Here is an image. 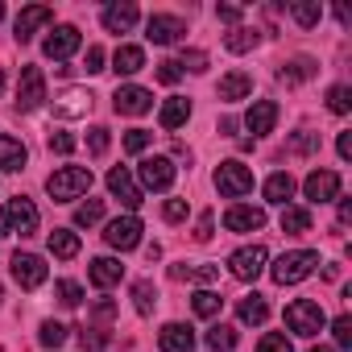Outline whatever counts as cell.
I'll return each instance as SVG.
<instances>
[{
  "instance_id": "cell-37",
  "label": "cell",
  "mask_w": 352,
  "mask_h": 352,
  "mask_svg": "<svg viewBox=\"0 0 352 352\" xmlns=\"http://www.w3.org/2000/svg\"><path fill=\"white\" fill-rule=\"evenodd\" d=\"M100 220H104V204H100V199H87V204L75 208V224H79V228H91V224H100Z\"/></svg>"
},
{
  "instance_id": "cell-14",
  "label": "cell",
  "mask_w": 352,
  "mask_h": 352,
  "mask_svg": "<svg viewBox=\"0 0 352 352\" xmlns=\"http://www.w3.org/2000/svg\"><path fill=\"white\" fill-rule=\"evenodd\" d=\"M5 216H9V232H13V236H34V232H38V208H34L25 195H17Z\"/></svg>"
},
{
  "instance_id": "cell-61",
  "label": "cell",
  "mask_w": 352,
  "mask_h": 352,
  "mask_svg": "<svg viewBox=\"0 0 352 352\" xmlns=\"http://www.w3.org/2000/svg\"><path fill=\"white\" fill-rule=\"evenodd\" d=\"M0 17H5V5H0Z\"/></svg>"
},
{
  "instance_id": "cell-2",
  "label": "cell",
  "mask_w": 352,
  "mask_h": 352,
  "mask_svg": "<svg viewBox=\"0 0 352 352\" xmlns=\"http://www.w3.org/2000/svg\"><path fill=\"white\" fill-rule=\"evenodd\" d=\"M315 265H319V253H311V249H294V253H282V257L270 265V274H274L278 286H294V282L311 278Z\"/></svg>"
},
{
  "instance_id": "cell-44",
  "label": "cell",
  "mask_w": 352,
  "mask_h": 352,
  "mask_svg": "<svg viewBox=\"0 0 352 352\" xmlns=\"http://www.w3.org/2000/svg\"><path fill=\"white\" fill-rule=\"evenodd\" d=\"M79 344H83V352H104V348H108L104 331H96V327H83V331H79Z\"/></svg>"
},
{
  "instance_id": "cell-6",
  "label": "cell",
  "mask_w": 352,
  "mask_h": 352,
  "mask_svg": "<svg viewBox=\"0 0 352 352\" xmlns=\"http://www.w3.org/2000/svg\"><path fill=\"white\" fill-rule=\"evenodd\" d=\"M46 104V75L42 67H25L21 71V83H17V108L21 112H34Z\"/></svg>"
},
{
  "instance_id": "cell-16",
  "label": "cell",
  "mask_w": 352,
  "mask_h": 352,
  "mask_svg": "<svg viewBox=\"0 0 352 352\" xmlns=\"http://www.w3.org/2000/svg\"><path fill=\"white\" fill-rule=\"evenodd\" d=\"M157 348L162 352H195V331L187 323H166L157 331Z\"/></svg>"
},
{
  "instance_id": "cell-55",
  "label": "cell",
  "mask_w": 352,
  "mask_h": 352,
  "mask_svg": "<svg viewBox=\"0 0 352 352\" xmlns=\"http://www.w3.org/2000/svg\"><path fill=\"white\" fill-rule=\"evenodd\" d=\"M220 17H224V21H241L245 9H241V5H220Z\"/></svg>"
},
{
  "instance_id": "cell-21",
  "label": "cell",
  "mask_w": 352,
  "mask_h": 352,
  "mask_svg": "<svg viewBox=\"0 0 352 352\" xmlns=\"http://www.w3.org/2000/svg\"><path fill=\"white\" fill-rule=\"evenodd\" d=\"M245 124H249V133H253V137L274 133V124H278V104H274V100H257V104L249 108Z\"/></svg>"
},
{
  "instance_id": "cell-40",
  "label": "cell",
  "mask_w": 352,
  "mask_h": 352,
  "mask_svg": "<svg viewBox=\"0 0 352 352\" xmlns=\"http://www.w3.org/2000/svg\"><path fill=\"white\" fill-rule=\"evenodd\" d=\"M108 145H112L108 129H104V124H96V129L87 133V149H91V157H104V153H108Z\"/></svg>"
},
{
  "instance_id": "cell-7",
  "label": "cell",
  "mask_w": 352,
  "mask_h": 352,
  "mask_svg": "<svg viewBox=\"0 0 352 352\" xmlns=\"http://www.w3.org/2000/svg\"><path fill=\"white\" fill-rule=\"evenodd\" d=\"M141 220L137 216H116L108 228H104V241L112 245V249H120V253H129V249H137L141 245Z\"/></svg>"
},
{
  "instance_id": "cell-4",
  "label": "cell",
  "mask_w": 352,
  "mask_h": 352,
  "mask_svg": "<svg viewBox=\"0 0 352 352\" xmlns=\"http://www.w3.org/2000/svg\"><path fill=\"white\" fill-rule=\"evenodd\" d=\"M216 187H220L224 199H241V195L253 191V170L245 162H220L216 166Z\"/></svg>"
},
{
  "instance_id": "cell-5",
  "label": "cell",
  "mask_w": 352,
  "mask_h": 352,
  "mask_svg": "<svg viewBox=\"0 0 352 352\" xmlns=\"http://www.w3.org/2000/svg\"><path fill=\"white\" fill-rule=\"evenodd\" d=\"M265 261H270L265 245H245V249H236V253L228 257V270H232V278H241V282H257L261 270H265Z\"/></svg>"
},
{
  "instance_id": "cell-10",
  "label": "cell",
  "mask_w": 352,
  "mask_h": 352,
  "mask_svg": "<svg viewBox=\"0 0 352 352\" xmlns=\"http://www.w3.org/2000/svg\"><path fill=\"white\" fill-rule=\"evenodd\" d=\"M302 191L311 204H331V199H340V174L336 170H311Z\"/></svg>"
},
{
  "instance_id": "cell-3",
  "label": "cell",
  "mask_w": 352,
  "mask_h": 352,
  "mask_svg": "<svg viewBox=\"0 0 352 352\" xmlns=\"http://www.w3.org/2000/svg\"><path fill=\"white\" fill-rule=\"evenodd\" d=\"M323 323H327V315H323V307L319 302H311V298H294L290 307H286V327L294 331V336H319L323 331Z\"/></svg>"
},
{
  "instance_id": "cell-42",
  "label": "cell",
  "mask_w": 352,
  "mask_h": 352,
  "mask_svg": "<svg viewBox=\"0 0 352 352\" xmlns=\"http://www.w3.org/2000/svg\"><path fill=\"white\" fill-rule=\"evenodd\" d=\"M38 336H42V344H46V348H58V344L67 340V327H63V323H54V319H46Z\"/></svg>"
},
{
  "instance_id": "cell-48",
  "label": "cell",
  "mask_w": 352,
  "mask_h": 352,
  "mask_svg": "<svg viewBox=\"0 0 352 352\" xmlns=\"http://www.w3.org/2000/svg\"><path fill=\"white\" fill-rule=\"evenodd\" d=\"M157 79H162L166 87H174V83H179V79H183V67H179V63H174V58H166V63H157Z\"/></svg>"
},
{
  "instance_id": "cell-17",
  "label": "cell",
  "mask_w": 352,
  "mask_h": 352,
  "mask_svg": "<svg viewBox=\"0 0 352 352\" xmlns=\"http://www.w3.org/2000/svg\"><path fill=\"white\" fill-rule=\"evenodd\" d=\"M91 91H83V87H67L63 96H54V116H63V120H71V116H87V108H91Z\"/></svg>"
},
{
  "instance_id": "cell-33",
  "label": "cell",
  "mask_w": 352,
  "mask_h": 352,
  "mask_svg": "<svg viewBox=\"0 0 352 352\" xmlns=\"http://www.w3.org/2000/svg\"><path fill=\"white\" fill-rule=\"evenodd\" d=\"M191 307H195V315H199V319H216V315H220V307H224V298H220L216 290H199V294L191 298Z\"/></svg>"
},
{
  "instance_id": "cell-26",
  "label": "cell",
  "mask_w": 352,
  "mask_h": 352,
  "mask_svg": "<svg viewBox=\"0 0 352 352\" xmlns=\"http://www.w3.org/2000/svg\"><path fill=\"white\" fill-rule=\"evenodd\" d=\"M145 67V50L141 46H120L116 54H112V71L116 75H137Z\"/></svg>"
},
{
  "instance_id": "cell-49",
  "label": "cell",
  "mask_w": 352,
  "mask_h": 352,
  "mask_svg": "<svg viewBox=\"0 0 352 352\" xmlns=\"http://www.w3.org/2000/svg\"><path fill=\"white\" fill-rule=\"evenodd\" d=\"M149 137H153V133H145V129H129V133H124V149H129V153H141V149L149 145Z\"/></svg>"
},
{
  "instance_id": "cell-27",
  "label": "cell",
  "mask_w": 352,
  "mask_h": 352,
  "mask_svg": "<svg viewBox=\"0 0 352 352\" xmlns=\"http://www.w3.org/2000/svg\"><path fill=\"white\" fill-rule=\"evenodd\" d=\"M290 195H294V179H290L286 170H278V174H270V179H265V199L270 204H282L286 208Z\"/></svg>"
},
{
  "instance_id": "cell-52",
  "label": "cell",
  "mask_w": 352,
  "mask_h": 352,
  "mask_svg": "<svg viewBox=\"0 0 352 352\" xmlns=\"http://www.w3.org/2000/svg\"><path fill=\"white\" fill-rule=\"evenodd\" d=\"M212 236H216V220H212V212H204L199 228H195V241H212Z\"/></svg>"
},
{
  "instance_id": "cell-47",
  "label": "cell",
  "mask_w": 352,
  "mask_h": 352,
  "mask_svg": "<svg viewBox=\"0 0 352 352\" xmlns=\"http://www.w3.org/2000/svg\"><path fill=\"white\" fill-rule=\"evenodd\" d=\"M331 336H336V344H340V348H352V319H348V315H340V319L331 323Z\"/></svg>"
},
{
  "instance_id": "cell-28",
  "label": "cell",
  "mask_w": 352,
  "mask_h": 352,
  "mask_svg": "<svg viewBox=\"0 0 352 352\" xmlns=\"http://www.w3.org/2000/svg\"><path fill=\"white\" fill-rule=\"evenodd\" d=\"M282 232H290V236H302V232H311V212H307V208H294V204H286V208H282Z\"/></svg>"
},
{
  "instance_id": "cell-45",
  "label": "cell",
  "mask_w": 352,
  "mask_h": 352,
  "mask_svg": "<svg viewBox=\"0 0 352 352\" xmlns=\"http://www.w3.org/2000/svg\"><path fill=\"white\" fill-rule=\"evenodd\" d=\"M174 63H179V67H187V71H208V54L204 50H183V58H174Z\"/></svg>"
},
{
  "instance_id": "cell-23",
  "label": "cell",
  "mask_w": 352,
  "mask_h": 352,
  "mask_svg": "<svg viewBox=\"0 0 352 352\" xmlns=\"http://www.w3.org/2000/svg\"><path fill=\"white\" fill-rule=\"evenodd\" d=\"M87 274H91V282H96L100 290H108V286H116V282L124 278V265H120L116 257H96Z\"/></svg>"
},
{
  "instance_id": "cell-25",
  "label": "cell",
  "mask_w": 352,
  "mask_h": 352,
  "mask_svg": "<svg viewBox=\"0 0 352 352\" xmlns=\"http://www.w3.org/2000/svg\"><path fill=\"white\" fill-rule=\"evenodd\" d=\"M30 153L17 137H0V170H25Z\"/></svg>"
},
{
  "instance_id": "cell-11",
  "label": "cell",
  "mask_w": 352,
  "mask_h": 352,
  "mask_svg": "<svg viewBox=\"0 0 352 352\" xmlns=\"http://www.w3.org/2000/svg\"><path fill=\"white\" fill-rule=\"evenodd\" d=\"M108 191H112L129 212H137V208L145 204V199H141V187L133 183V174H129L124 166H112V170H108Z\"/></svg>"
},
{
  "instance_id": "cell-36",
  "label": "cell",
  "mask_w": 352,
  "mask_h": 352,
  "mask_svg": "<svg viewBox=\"0 0 352 352\" xmlns=\"http://www.w3.org/2000/svg\"><path fill=\"white\" fill-rule=\"evenodd\" d=\"M290 13H294V21H298L302 30L319 25V17H323V9H319V5H311V0H294V5H290Z\"/></svg>"
},
{
  "instance_id": "cell-8",
  "label": "cell",
  "mask_w": 352,
  "mask_h": 352,
  "mask_svg": "<svg viewBox=\"0 0 352 352\" xmlns=\"http://www.w3.org/2000/svg\"><path fill=\"white\" fill-rule=\"evenodd\" d=\"M183 34H187V21H183V17H170V13H153L149 25H145V38H149L153 46H174Z\"/></svg>"
},
{
  "instance_id": "cell-34",
  "label": "cell",
  "mask_w": 352,
  "mask_h": 352,
  "mask_svg": "<svg viewBox=\"0 0 352 352\" xmlns=\"http://www.w3.org/2000/svg\"><path fill=\"white\" fill-rule=\"evenodd\" d=\"M208 348H212V352H232V348H236V327L216 323V327L208 331Z\"/></svg>"
},
{
  "instance_id": "cell-22",
  "label": "cell",
  "mask_w": 352,
  "mask_h": 352,
  "mask_svg": "<svg viewBox=\"0 0 352 352\" xmlns=\"http://www.w3.org/2000/svg\"><path fill=\"white\" fill-rule=\"evenodd\" d=\"M187 116H191V100L170 96V100L162 104V112H157V124L170 133V129H183V124H187Z\"/></svg>"
},
{
  "instance_id": "cell-32",
  "label": "cell",
  "mask_w": 352,
  "mask_h": 352,
  "mask_svg": "<svg viewBox=\"0 0 352 352\" xmlns=\"http://www.w3.org/2000/svg\"><path fill=\"white\" fill-rule=\"evenodd\" d=\"M257 38H261L257 30H249V25H236V30L224 38V46H228L232 54H245V50H253V46H257Z\"/></svg>"
},
{
  "instance_id": "cell-38",
  "label": "cell",
  "mask_w": 352,
  "mask_h": 352,
  "mask_svg": "<svg viewBox=\"0 0 352 352\" xmlns=\"http://www.w3.org/2000/svg\"><path fill=\"white\" fill-rule=\"evenodd\" d=\"M327 108H331L336 116H344V112H352V91H348L344 83H336V87L327 91Z\"/></svg>"
},
{
  "instance_id": "cell-29",
  "label": "cell",
  "mask_w": 352,
  "mask_h": 352,
  "mask_svg": "<svg viewBox=\"0 0 352 352\" xmlns=\"http://www.w3.org/2000/svg\"><path fill=\"white\" fill-rule=\"evenodd\" d=\"M50 253L63 257V261L79 257V236H75L71 228H54V232H50Z\"/></svg>"
},
{
  "instance_id": "cell-54",
  "label": "cell",
  "mask_w": 352,
  "mask_h": 352,
  "mask_svg": "<svg viewBox=\"0 0 352 352\" xmlns=\"http://www.w3.org/2000/svg\"><path fill=\"white\" fill-rule=\"evenodd\" d=\"M91 315H96V319H100V323H108V319H112V315H116V302H112V298H100V302H96V311H91Z\"/></svg>"
},
{
  "instance_id": "cell-60",
  "label": "cell",
  "mask_w": 352,
  "mask_h": 352,
  "mask_svg": "<svg viewBox=\"0 0 352 352\" xmlns=\"http://www.w3.org/2000/svg\"><path fill=\"white\" fill-rule=\"evenodd\" d=\"M311 352H331V348H311Z\"/></svg>"
},
{
  "instance_id": "cell-50",
  "label": "cell",
  "mask_w": 352,
  "mask_h": 352,
  "mask_svg": "<svg viewBox=\"0 0 352 352\" xmlns=\"http://www.w3.org/2000/svg\"><path fill=\"white\" fill-rule=\"evenodd\" d=\"M290 149H294V153H311V149H319V137H315V133H298V137L290 141Z\"/></svg>"
},
{
  "instance_id": "cell-15",
  "label": "cell",
  "mask_w": 352,
  "mask_h": 352,
  "mask_svg": "<svg viewBox=\"0 0 352 352\" xmlns=\"http://www.w3.org/2000/svg\"><path fill=\"white\" fill-rule=\"evenodd\" d=\"M13 278H17V286L38 290V286L46 282V261H42L38 253H17V257H13Z\"/></svg>"
},
{
  "instance_id": "cell-18",
  "label": "cell",
  "mask_w": 352,
  "mask_h": 352,
  "mask_svg": "<svg viewBox=\"0 0 352 352\" xmlns=\"http://www.w3.org/2000/svg\"><path fill=\"white\" fill-rule=\"evenodd\" d=\"M54 21V9L50 5H30V9H21V17H17V42H30L42 25H50Z\"/></svg>"
},
{
  "instance_id": "cell-12",
  "label": "cell",
  "mask_w": 352,
  "mask_h": 352,
  "mask_svg": "<svg viewBox=\"0 0 352 352\" xmlns=\"http://www.w3.org/2000/svg\"><path fill=\"white\" fill-rule=\"evenodd\" d=\"M174 162L170 157H145L141 162V183L149 187V191H170L174 187Z\"/></svg>"
},
{
  "instance_id": "cell-56",
  "label": "cell",
  "mask_w": 352,
  "mask_h": 352,
  "mask_svg": "<svg viewBox=\"0 0 352 352\" xmlns=\"http://www.w3.org/2000/svg\"><path fill=\"white\" fill-rule=\"evenodd\" d=\"M336 149H340V157L348 162V157H352V133H340V141H336Z\"/></svg>"
},
{
  "instance_id": "cell-57",
  "label": "cell",
  "mask_w": 352,
  "mask_h": 352,
  "mask_svg": "<svg viewBox=\"0 0 352 352\" xmlns=\"http://www.w3.org/2000/svg\"><path fill=\"white\" fill-rule=\"evenodd\" d=\"M348 220H352V204L344 199V204H340V224H348Z\"/></svg>"
},
{
  "instance_id": "cell-24",
  "label": "cell",
  "mask_w": 352,
  "mask_h": 352,
  "mask_svg": "<svg viewBox=\"0 0 352 352\" xmlns=\"http://www.w3.org/2000/svg\"><path fill=\"white\" fill-rule=\"evenodd\" d=\"M245 96H253V79L245 75V71H228L224 79H220V100H245Z\"/></svg>"
},
{
  "instance_id": "cell-59",
  "label": "cell",
  "mask_w": 352,
  "mask_h": 352,
  "mask_svg": "<svg viewBox=\"0 0 352 352\" xmlns=\"http://www.w3.org/2000/svg\"><path fill=\"white\" fill-rule=\"evenodd\" d=\"M0 91H5V71H0Z\"/></svg>"
},
{
  "instance_id": "cell-39",
  "label": "cell",
  "mask_w": 352,
  "mask_h": 352,
  "mask_svg": "<svg viewBox=\"0 0 352 352\" xmlns=\"http://www.w3.org/2000/svg\"><path fill=\"white\" fill-rule=\"evenodd\" d=\"M54 294H58V302H63V307H79V302H83V286H79V282H71V278H63V282L54 286Z\"/></svg>"
},
{
  "instance_id": "cell-35",
  "label": "cell",
  "mask_w": 352,
  "mask_h": 352,
  "mask_svg": "<svg viewBox=\"0 0 352 352\" xmlns=\"http://www.w3.org/2000/svg\"><path fill=\"white\" fill-rule=\"evenodd\" d=\"M315 75V58H294L290 67H282L278 71V79L282 83H302V79H311Z\"/></svg>"
},
{
  "instance_id": "cell-58",
  "label": "cell",
  "mask_w": 352,
  "mask_h": 352,
  "mask_svg": "<svg viewBox=\"0 0 352 352\" xmlns=\"http://www.w3.org/2000/svg\"><path fill=\"white\" fill-rule=\"evenodd\" d=\"M0 236H13V232H9V216H5V212H0Z\"/></svg>"
},
{
  "instance_id": "cell-46",
  "label": "cell",
  "mask_w": 352,
  "mask_h": 352,
  "mask_svg": "<svg viewBox=\"0 0 352 352\" xmlns=\"http://www.w3.org/2000/svg\"><path fill=\"white\" fill-rule=\"evenodd\" d=\"M187 212H191V208H187V199H166V204H162V216H166L170 224L187 220Z\"/></svg>"
},
{
  "instance_id": "cell-41",
  "label": "cell",
  "mask_w": 352,
  "mask_h": 352,
  "mask_svg": "<svg viewBox=\"0 0 352 352\" xmlns=\"http://www.w3.org/2000/svg\"><path fill=\"white\" fill-rule=\"evenodd\" d=\"M153 298H157V294H153V286H149V282H133V302H137V311H141V315H149V311H153Z\"/></svg>"
},
{
  "instance_id": "cell-53",
  "label": "cell",
  "mask_w": 352,
  "mask_h": 352,
  "mask_svg": "<svg viewBox=\"0 0 352 352\" xmlns=\"http://www.w3.org/2000/svg\"><path fill=\"white\" fill-rule=\"evenodd\" d=\"M96 71H104V50L87 46V75H96Z\"/></svg>"
},
{
  "instance_id": "cell-51",
  "label": "cell",
  "mask_w": 352,
  "mask_h": 352,
  "mask_svg": "<svg viewBox=\"0 0 352 352\" xmlns=\"http://www.w3.org/2000/svg\"><path fill=\"white\" fill-rule=\"evenodd\" d=\"M50 149L54 153H71L75 149V137L71 133H50Z\"/></svg>"
},
{
  "instance_id": "cell-43",
  "label": "cell",
  "mask_w": 352,
  "mask_h": 352,
  "mask_svg": "<svg viewBox=\"0 0 352 352\" xmlns=\"http://www.w3.org/2000/svg\"><path fill=\"white\" fill-rule=\"evenodd\" d=\"M257 352H294V348H290V340L282 331H265L261 344H257Z\"/></svg>"
},
{
  "instance_id": "cell-13",
  "label": "cell",
  "mask_w": 352,
  "mask_h": 352,
  "mask_svg": "<svg viewBox=\"0 0 352 352\" xmlns=\"http://www.w3.org/2000/svg\"><path fill=\"white\" fill-rule=\"evenodd\" d=\"M112 108L120 112V116H145L149 108H153V96L145 91V87H116V96H112Z\"/></svg>"
},
{
  "instance_id": "cell-31",
  "label": "cell",
  "mask_w": 352,
  "mask_h": 352,
  "mask_svg": "<svg viewBox=\"0 0 352 352\" xmlns=\"http://www.w3.org/2000/svg\"><path fill=\"white\" fill-rule=\"evenodd\" d=\"M170 278H191V282H216L220 278V265H174L170 270Z\"/></svg>"
},
{
  "instance_id": "cell-62",
  "label": "cell",
  "mask_w": 352,
  "mask_h": 352,
  "mask_svg": "<svg viewBox=\"0 0 352 352\" xmlns=\"http://www.w3.org/2000/svg\"><path fill=\"white\" fill-rule=\"evenodd\" d=\"M0 298H5V290H0Z\"/></svg>"
},
{
  "instance_id": "cell-1",
  "label": "cell",
  "mask_w": 352,
  "mask_h": 352,
  "mask_svg": "<svg viewBox=\"0 0 352 352\" xmlns=\"http://www.w3.org/2000/svg\"><path fill=\"white\" fill-rule=\"evenodd\" d=\"M46 191H50L54 204L79 199L83 191H91V170L87 166H63V170H54L50 179H46Z\"/></svg>"
},
{
  "instance_id": "cell-20",
  "label": "cell",
  "mask_w": 352,
  "mask_h": 352,
  "mask_svg": "<svg viewBox=\"0 0 352 352\" xmlns=\"http://www.w3.org/2000/svg\"><path fill=\"white\" fill-rule=\"evenodd\" d=\"M137 5H133V0H124V5H108L104 9V30L108 34H129L133 25H137Z\"/></svg>"
},
{
  "instance_id": "cell-30",
  "label": "cell",
  "mask_w": 352,
  "mask_h": 352,
  "mask_svg": "<svg viewBox=\"0 0 352 352\" xmlns=\"http://www.w3.org/2000/svg\"><path fill=\"white\" fill-rule=\"evenodd\" d=\"M236 315H241V323H265L270 319V302L261 294H249V298H241Z\"/></svg>"
},
{
  "instance_id": "cell-9",
  "label": "cell",
  "mask_w": 352,
  "mask_h": 352,
  "mask_svg": "<svg viewBox=\"0 0 352 352\" xmlns=\"http://www.w3.org/2000/svg\"><path fill=\"white\" fill-rule=\"evenodd\" d=\"M79 30L75 25H54L50 34H46V42H42V50H46V58H54V63H67L75 50H79Z\"/></svg>"
},
{
  "instance_id": "cell-19",
  "label": "cell",
  "mask_w": 352,
  "mask_h": 352,
  "mask_svg": "<svg viewBox=\"0 0 352 352\" xmlns=\"http://www.w3.org/2000/svg\"><path fill=\"white\" fill-rule=\"evenodd\" d=\"M224 228H228V232H257V228H265V212H261V208H245V204H236V208H228Z\"/></svg>"
}]
</instances>
